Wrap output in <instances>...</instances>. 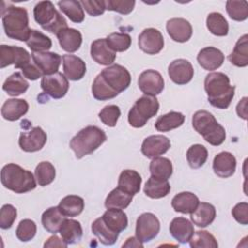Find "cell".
<instances>
[{
  "mask_svg": "<svg viewBox=\"0 0 248 248\" xmlns=\"http://www.w3.org/2000/svg\"><path fill=\"white\" fill-rule=\"evenodd\" d=\"M90 54L96 63L105 66L111 65L116 58V52L108 46L106 39L95 40L91 44Z\"/></svg>",
  "mask_w": 248,
  "mask_h": 248,
  "instance_id": "7402d4cb",
  "label": "cell"
},
{
  "mask_svg": "<svg viewBox=\"0 0 248 248\" xmlns=\"http://www.w3.org/2000/svg\"><path fill=\"white\" fill-rule=\"evenodd\" d=\"M55 174L54 166L47 161L39 163L35 169V178L40 186H46L50 184L54 180Z\"/></svg>",
  "mask_w": 248,
  "mask_h": 248,
  "instance_id": "ee69618b",
  "label": "cell"
},
{
  "mask_svg": "<svg viewBox=\"0 0 248 248\" xmlns=\"http://www.w3.org/2000/svg\"><path fill=\"white\" fill-rule=\"evenodd\" d=\"M139 88L144 95L156 96L160 94L164 87L165 81L162 75L155 70L149 69L143 71L138 79Z\"/></svg>",
  "mask_w": 248,
  "mask_h": 248,
  "instance_id": "7c38bea8",
  "label": "cell"
},
{
  "mask_svg": "<svg viewBox=\"0 0 248 248\" xmlns=\"http://www.w3.org/2000/svg\"><path fill=\"white\" fill-rule=\"evenodd\" d=\"M28 87H29L28 81L18 72H16L12 74L10 77H8L2 86L3 90L7 92L8 95L14 96V97L23 94L24 92H26Z\"/></svg>",
  "mask_w": 248,
  "mask_h": 248,
  "instance_id": "d6a6232c",
  "label": "cell"
},
{
  "mask_svg": "<svg viewBox=\"0 0 248 248\" xmlns=\"http://www.w3.org/2000/svg\"><path fill=\"white\" fill-rule=\"evenodd\" d=\"M34 18L42 28L49 33L57 34L61 29L67 28V21L63 16L54 8L50 1H41L33 10Z\"/></svg>",
  "mask_w": 248,
  "mask_h": 248,
  "instance_id": "52a82bcc",
  "label": "cell"
},
{
  "mask_svg": "<svg viewBox=\"0 0 248 248\" xmlns=\"http://www.w3.org/2000/svg\"><path fill=\"white\" fill-rule=\"evenodd\" d=\"M130 83L131 75L129 71L121 65L112 64L105 68L95 78L92 84V95L99 101L113 99L126 90Z\"/></svg>",
  "mask_w": 248,
  "mask_h": 248,
  "instance_id": "6da1fadb",
  "label": "cell"
},
{
  "mask_svg": "<svg viewBox=\"0 0 248 248\" xmlns=\"http://www.w3.org/2000/svg\"><path fill=\"white\" fill-rule=\"evenodd\" d=\"M170 147V140L163 135H152L145 138L141 144V153L147 158H156L165 154Z\"/></svg>",
  "mask_w": 248,
  "mask_h": 248,
  "instance_id": "2e32d148",
  "label": "cell"
},
{
  "mask_svg": "<svg viewBox=\"0 0 248 248\" xmlns=\"http://www.w3.org/2000/svg\"><path fill=\"white\" fill-rule=\"evenodd\" d=\"M64 76L70 80H79L86 73L85 62L78 56L64 54L62 56Z\"/></svg>",
  "mask_w": 248,
  "mask_h": 248,
  "instance_id": "ffe728a7",
  "label": "cell"
},
{
  "mask_svg": "<svg viewBox=\"0 0 248 248\" xmlns=\"http://www.w3.org/2000/svg\"><path fill=\"white\" fill-rule=\"evenodd\" d=\"M22 74L23 77L30 79V80H36L39 78H41L43 76V73L41 72V70L35 65V63L30 62L28 63L26 66H24L22 69Z\"/></svg>",
  "mask_w": 248,
  "mask_h": 248,
  "instance_id": "11a10c76",
  "label": "cell"
},
{
  "mask_svg": "<svg viewBox=\"0 0 248 248\" xmlns=\"http://www.w3.org/2000/svg\"><path fill=\"white\" fill-rule=\"evenodd\" d=\"M31 62V56L28 51L16 46H0V68L14 64L16 69H22Z\"/></svg>",
  "mask_w": 248,
  "mask_h": 248,
  "instance_id": "9c48e42d",
  "label": "cell"
},
{
  "mask_svg": "<svg viewBox=\"0 0 248 248\" xmlns=\"http://www.w3.org/2000/svg\"><path fill=\"white\" fill-rule=\"evenodd\" d=\"M80 4L91 16H101L106 10V4L104 0H82L80 1Z\"/></svg>",
  "mask_w": 248,
  "mask_h": 248,
  "instance_id": "f5cc1de1",
  "label": "cell"
},
{
  "mask_svg": "<svg viewBox=\"0 0 248 248\" xmlns=\"http://www.w3.org/2000/svg\"><path fill=\"white\" fill-rule=\"evenodd\" d=\"M168 73L170 78L178 85L190 82L194 77V68L186 59H175L169 65Z\"/></svg>",
  "mask_w": 248,
  "mask_h": 248,
  "instance_id": "9a60e30c",
  "label": "cell"
},
{
  "mask_svg": "<svg viewBox=\"0 0 248 248\" xmlns=\"http://www.w3.org/2000/svg\"><path fill=\"white\" fill-rule=\"evenodd\" d=\"M92 232L104 245H112L118 238L119 233L111 231L103 221L102 217L97 218L91 225Z\"/></svg>",
  "mask_w": 248,
  "mask_h": 248,
  "instance_id": "e575fe53",
  "label": "cell"
},
{
  "mask_svg": "<svg viewBox=\"0 0 248 248\" xmlns=\"http://www.w3.org/2000/svg\"><path fill=\"white\" fill-rule=\"evenodd\" d=\"M25 43L33 52L47 51L52 46L51 39L36 29H31L29 37Z\"/></svg>",
  "mask_w": 248,
  "mask_h": 248,
  "instance_id": "60d3db41",
  "label": "cell"
},
{
  "mask_svg": "<svg viewBox=\"0 0 248 248\" xmlns=\"http://www.w3.org/2000/svg\"><path fill=\"white\" fill-rule=\"evenodd\" d=\"M64 219L65 217L59 210L58 206H52L42 214V225L48 232L55 234L59 232Z\"/></svg>",
  "mask_w": 248,
  "mask_h": 248,
  "instance_id": "836d02e7",
  "label": "cell"
},
{
  "mask_svg": "<svg viewBox=\"0 0 248 248\" xmlns=\"http://www.w3.org/2000/svg\"><path fill=\"white\" fill-rule=\"evenodd\" d=\"M199 198L191 192H181L175 195L171 200V206L176 212L191 214L198 206Z\"/></svg>",
  "mask_w": 248,
  "mask_h": 248,
  "instance_id": "4316f807",
  "label": "cell"
},
{
  "mask_svg": "<svg viewBox=\"0 0 248 248\" xmlns=\"http://www.w3.org/2000/svg\"><path fill=\"white\" fill-rule=\"evenodd\" d=\"M159 107V102L155 96L144 95L139 98L129 110V124L135 128L143 127L148 119L157 114Z\"/></svg>",
  "mask_w": 248,
  "mask_h": 248,
  "instance_id": "ba28073f",
  "label": "cell"
},
{
  "mask_svg": "<svg viewBox=\"0 0 248 248\" xmlns=\"http://www.w3.org/2000/svg\"><path fill=\"white\" fill-rule=\"evenodd\" d=\"M208 157V152L205 146L202 144H193L186 153V158L189 166L192 169H199L204 165Z\"/></svg>",
  "mask_w": 248,
  "mask_h": 248,
  "instance_id": "7bdbcfd3",
  "label": "cell"
},
{
  "mask_svg": "<svg viewBox=\"0 0 248 248\" xmlns=\"http://www.w3.org/2000/svg\"><path fill=\"white\" fill-rule=\"evenodd\" d=\"M246 104H247V97H243L241 101L236 106V112L239 117L243 119L247 118V111H246Z\"/></svg>",
  "mask_w": 248,
  "mask_h": 248,
  "instance_id": "6f0895ef",
  "label": "cell"
},
{
  "mask_svg": "<svg viewBox=\"0 0 248 248\" xmlns=\"http://www.w3.org/2000/svg\"><path fill=\"white\" fill-rule=\"evenodd\" d=\"M160 232L158 218L150 212L140 215L136 223V237L142 243L149 242L155 238Z\"/></svg>",
  "mask_w": 248,
  "mask_h": 248,
  "instance_id": "30bf717a",
  "label": "cell"
},
{
  "mask_svg": "<svg viewBox=\"0 0 248 248\" xmlns=\"http://www.w3.org/2000/svg\"><path fill=\"white\" fill-rule=\"evenodd\" d=\"M167 32L169 36L177 43L187 42L193 34L191 23L182 17H173L167 21Z\"/></svg>",
  "mask_w": 248,
  "mask_h": 248,
  "instance_id": "ac0fdd59",
  "label": "cell"
},
{
  "mask_svg": "<svg viewBox=\"0 0 248 248\" xmlns=\"http://www.w3.org/2000/svg\"><path fill=\"white\" fill-rule=\"evenodd\" d=\"M31 57L35 65L41 70L44 76L52 75L58 72L62 57L55 52H32Z\"/></svg>",
  "mask_w": 248,
  "mask_h": 248,
  "instance_id": "e0dca14e",
  "label": "cell"
},
{
  "mask_svg": "<svg viewBox=\"0 0 248 248\" xmlns=\"http://www.w3.org/2000/svg\"><path fill=\"white\" fill-rule=\"evenodd\" d=\"M212 168L216 175L221 178H228L235 171L236 159L231 152H220L214 157Z\"/></svg>",
  "mask_w": 248,
  "mask_h": 248,
  "instance_id": "d6986e66",
  "label": "cell"
},
{
  "mask_svg": "<svg viewBox=\"0 0 248 248\" xmlns=\"http://www.w3.org/2000/svg\"><path fill=\"white\" fill-rule=\"evenodd\" d=\"M56 36L62 49L70 53L77 51L82 43L81 33L75 28H63Z\"/></svg>",
  "mask_w": 248,
  "mask_h": 248,
  "instance_id": "603a6c76",
  "label": "cell"
},
{
  "mask_svg": "<svg viewBox=\"0 0 248 248\" xmlns=\"http://www.w3.org/2000/svg\"><path fill=\"white\" fill-rule=\"evenodd\" d=\"M226 10L232 20L243 21L248 17V3L244 0L227 1Z\"/></svg>",
  "mask_w": 248,
  "mask_h": 248,
  "instance_id": "7dc6e473",
  "label": "cell"
},
{
  "mask_svg": "<svg viewBox=\"0 0 248 248\" xmlns=\"http://www.w3.org/2000/svg\"><path fill=\"white\" fill-rule=\"evenodd\" d=\"M193 128L202 135L205 141L213 146H218L225 141L226 131L207 110H198L192 117Z\"/></svg>",
  "mask_w": 248,
  "mask_h": 248,
  "instance_id": "5b68a950",
  "label": "cell"
},
{
  "mask_svg": "<svg viewBox=\"0 0 248 248\" xmlns=\"http://www.w3.org/2000/svg\"><path fill=\"white\" fill-rule=\"evenodd\" d=\"M1 15L5 34L11 39L26 42L31 31L27 11L22 7L8 5L1 9Z\"/></svg>",
  "mask_w": 248,
  "mask_h": 248,
  "instance_id": "3957f363",
  "label": "cell"
},
{
  "mask_svg": "<svg viewBox=\"0 0 248 248\" xmlns=\"http://www.w3.org/2000/svg\"><path fill=\"white\" fill-rule=\"evenodd\" d=\"M149 170L151 176L162 180H168L172 174V164L168 158L156 157L150 162Z\"/></svg>",
  "mask_w": 248,
  "mask_h": 248,
  "instance_id": "74e56055",
  "label": "cell"
},
{
  "mask_svg": "<svg viewBox=\"0 0 248 248\" xmlns=\"http://www.w3.org/2000/svg\"><path fill=\"white\" fill-rule=\"evenodd\" d=\"M185 120V116L178 111H170L161 115L155 122V128L159 132H169L180 127Z\"/></svg>",
  "mask_w": 248,
  "mask_h": 248,
  "instance_id": "8d00e7d4",
  "label": "cell"
},
{
  "mask_svg": "<svg viewBox=\"0 0 248 248\" xmlns=\"http://www.w3.org/2000/svg\"><path fill=\"white\" fill-rule=\"evenodd\" d=\"M138 44L143 52L150 55L157 54L164 47V37L159 30L146 28L140 34Z\"/></svg>",
  "mask_w": 248,
  "mask_h": 248,
  "instance_id": "5bb4252c",
  "label": "cell"
},
{
  "mask_svg": "<svg viewBox=\"0 0 248 248\" xmlns=\"http://www.w3.org/2000/svg\"><path fill=\"white\" fill-rule=\"evenodd\" d=\"M197 60L204 70L213 71L222 66L225 56L220 49L214 46H206L199 51Z\"/></svg>",
  "mask_w": 248,
  "mask_h": 248,
  "instance_id": "44dd1931",
  "label": "cell"
},
{
  "mask_svg": "<svg viewBox=\"0 0 248 248\" xmlns=\"http://www.w3.org/2000/svg\"><path fill=\"white\" fill-rule=\"evenodd\" d=\"M204 90L211 106L225 109L229 108L232 101L235 87L231 85L227 75L221 72H213L204 78Z\"/></svg>",
  "mask_w": 248,
  "mask_h": 248,
  "instance_id": "7a4b0ae2",
  "label": "cell"
},
{
  "mask_svg": "<svg viewBox=\"0 0 248 248\" xmlns=\"http://www.w3.org/2000/svg\"><path fill=\"white\" fill-rule=\"evenodd\" d=\"M106 10L114 11L121 15L130 14L135 7L134 0H106Z\"/></svg>",
  "mask_w": 248,
  "mask_h": 248,
  "instance_id": "f907efd6",
  "label": "cell"
},
{
  "mask_svg": "<svg viewBox=\"0 0 248 248\" xmlns=\"http://www.w3.org/2000/svg\"><path fill=\"white\" fill-rule=\"evenodd\" d=\"M47 140L46 132L41 127H33L29 131L21 132L18 140L19 147L25 152L41 150Z\"/></svg>",
  "mask_w": 248,
  "mask_h": 248,
  "instance_id": "4fadbf2b",
  "label": "cell"
},
{
  "mask_svg": "<svg viewBox=\"0 0 248 248\" xmlns=\"http://www.w3.org/2000/svg\"><path fill=\"white\" fill-rule=\"evenodd\" d=\"M108 46L114 52H123L131 46L132 39L131 36L127 33H111L106 38Z\"/></svg>",
  "mask_w": 248,
  "mask_h": 248,
  "instance_id": "bcb514c9",
  "label": "cell"
},
{
  "mask_svg": "<svg viewBox=\"0 0 248 248\" xmlns=\"http://www.w3.org/2000/svg\"><path fill=\"white\" fill-rule=\"evenodd\" d=\"M16 209L12 204H4L0 210V228L3 230L10 229L16 219Z\"/></svg>",
  "mask_w": 248,
  "mask_h": 248,
  "instance_id": "816d5d0a",
  "label": "cell"
},
{
  "mask_svg": "<svg viewBox=\"0 0 248 248\" xmlns=\"http://www.w3.org/2000/svg\"><path fill=\"white\" fill-rule=\"evenodd\" d=\"M29 105L23 99H8L2 106L1 114L8 121H16L26 114Z\"/></svg>",
  "mask_w": 248,
  "mask_h": 248,
  "instance_id": "cb8c5ba5",
  "label": "cell"
},
{
  "mask_svg": "<svg viewBox=\"0 0 248 248\" xmlns=\"http://www.w3.org/2000/svg\"><path fill=\"white\" fill-rule=\"evenodd\" d=\"M189 244L192 248H217L218 242L215 237L207 231L194 232L189 239Z\"/></svg>",
  "mask_w": 248,
  "mask_h": 248,
  "instance_id": "f6af8a7d",
  "label": "cell"
},
{
  "mask_svg": "<svg viewBox=\"0 0 248 248\" xmlns=\"http://www.w3.org/2000/svg\"><path fill=\"white\" fill-rule=\"evenodd\" d=\"M57 4L60 11L65 14L71 21L80 23L84 20V12L80 1L63 0L59 1Z\"/></svg>",
  "mask_w": 248,
  "mask_h": 248,
  "instance_id": "f35d334b",
  "label": "cell"
},
{
  "mask_svg": "<svg viewBox=\"0 0 248 248\" xmlns=\"http://www.w3.org/2000/svg\"><path fill=\"white\" fill-rule=\"evenodd\" d=\"M36 232L37 226L35 222L30 219H23L19 222L16 231V234L20 241L27 242L35 236Z\"/></svg>",
  "mask_w": 248,
  "mask_h": 248,
  "instance_id": "c3c4849f",
  "label": "cell"
},
{
  "mask_svg": "<svg viewBox=\"0 0 248 248\" xmlns=\"http://www.w3.org/2000/svg\"><path fill=\"white\" fill-rule=\"evenodd\" d=\"M143 191L144 194L151 199H161L170 193V185L168 180H162L150 176L144 185Z\"/></svg>",
  "mask_w": 248,
  "mask_h": 248,
  "instance_id": "d590c367",
  "label": "cell"
},
{
  "mask_svg": "<svg viewBox=\"0 0 248 248\" xmlns=\"http://www.w3.org/2000/svg\"><path fill=\"white\" fill-rule=\"evenodd\" d=\"M170 232L178 242L186 243L194 233V226L188 219L176 217L170 224Z\"/></svg>",
  "mask_w": 248,
  "mask_h": 248,
  "instance_id": "d4e9b609",
  "label": "cell"
},
{
  "mask_svg": "<svg viewBox=\"0 0 248 248\" xmlns=\"http://www.w3.org/2000/svg\"><path fill=\"white\" fill-rule=\"evenodd\" d=\"M132 195L124 192L119 187L114 188L108 195L105 201V206L108 208H116V209H124L126 208L133 200Z\"/></svg>",
  "mask_w": 248,
  "mask_h": 248,
  "instance_id": "ab89813d",
  "label": "cell"
},
{
  "mask_svg": "<svg viewBox=\"0 0 248 248\" xmlns=\"http://www.w3.org/2000/svg\"><path fill=\"white\" fill-rule=\"evenodd\" d=\"M141 181V176L138 171L134 170H124L119 175L117 187L134 196L140 192Z\"/></svg>",
  "mask_w": 248,
  "mask_h": 248,
  "instance_id": "83f0119b",
  "label": "cell"
},
{
  "mask_svg": "<svg viewBox=\"0 0 248 248\" xmlns=\"http://www.w3.org/2000/svg\"><path fill=\"white\" fill-rule=\"evenodd\" d=\"M230 62L236 67H246L248 65V35L244 34L241 36L232 53L229 55Z\"/></svg>",
  "mask_w": 248,
  "mask_h": 248,
  "instance_id": "4dcf8cb0",
  "label": "cell"
},
{
  "mask_svg": "<svg viewBox=\"0 0 248 248\" xmlns=\"http://www.w3.org/2000/svg\"><path fill=\"white\" fill-rule=\"evenodd\" d=\"M122 247H143V244L136 236H132L127 239Z\"/></svg>",
  "mask_w": 248,
  "mask_h": 248,
  "instance_id": "680465c9",
  "label": "cell"
},
{
  "mask_svg": "<svg viewBox=\"0 0 248 248\" xmlns=\"http://www.w3.org/2000/svg\"><path fill=\"white\" fill-rule=\"evenodd\" d=\"M107 140L106 133L97 126H87L81 129L70 141V147L78 159L93 153Z\"/></svg>",
  "mask_w": 248,
  "mask_h": 248,
  "instance_id": "8992f818",
  "label": "cell"
},
{
  "mask_svg": "<svg viewBox=\"0 0 248 248\" xmlns=\"http://www.w3.org/2000/svg\"><path fill=\"white\" fill-rule=\"evenodd\" d=\"M43 91L53 99L63 98L69 89L68 78L62 73H55L48 76H43L41 79Z\"/></svg>",
  "mask_w": 248,
  "mask_h": 248,
  "instance_id": "8fae6325",
  "label": "cell"
},
{
  "mask_svg": "<svg viewBox=\"0 0 248 248\" xmlns=\"http://www.w3.org/2000/svg\"><path fill=\"white\" fill-rule=\"evenodd\" d=\"M58 208L64 216L75 217L82 212L84 208V201L79 196L69 195L60 201Z\"/></svg>",
  "mask_w": 248,
  "mask_h": 248,
  "instance_id": "1f68e13d",
  "label": "cell"
},
{
  "mask_svg": "<svg viewBox=\"0 0 248 248\" xmlns=\"http://www.w3.org/2000/svg\"><path fill=\"white\" fill-rule=\"evenodd\" d=\"M215 217L216 209L208 202H199L196 209L191 213L192 222L200 228L209 226L214 221Z\"/></svg>",
  "mask_w": 248,
  "mask_h": 248,
  "instance_id": "484cf974",
  "label": "cell"
},
{
  "mask_svg": "<svg viewBox=\"0 0 248 248\" xmlns=\"http://www.w3.org/2000/svg\"><path fill=\"white\" fill-rule=\"evenodd\" d=\"M206 27L215 36H227L229 33V23L225 16L217 12L210 13L206 17Z\"/></svg>",
  "mask_w": 248,
  "mask_h": 248,
  "instance_id": "b9f144b4",
  "label": "cell"
},
{
  "mask_svg": "<svg viewBox=\"0 0 248 248\" xmlns=\"http://www.w3.org/2000/svg\"><path fill=\"white\" fill-rule=\"evenodd\" d=\"M1 183L5 188L16 194H23L36 188V180L33 173L14 163L5 165L2 168Z\"/></svg>",
  "mask_w": 248,
  "mask_h": 248,
  "instance_id": "277c9868",
  "label": "cell"
},
{
  "mask_svg": "<svg viewBox=\"0 0 248 248\" xmlns=\"http://www.w3.org/2000/svg\"><path fill=\"white\" fill-rule=\"evenodd\" d=\"M105 224L113 232H120L124 231L128 226L127 215L122 209L108 208L102 216Z\"/></svg>",
  "mask_w": 248,
  "mask_h": 248,
  "instance_id": "f546056e",
  "label": "cell"
},
{
  "mask_svg": "<svg viewBox=\"0 0 248 248\" xmlns=\"http://www.w3.org/2000/svg\"><path fill=\"white\" fill-rule=\"evenodd\" d=\"M121 114L120 108L116 105H108L99 112L100 120L107 126L114 127Z\"/></svg>",
  "mask_w": 248,
  "mask_h": 248,
  "instance_id": "681fc988",
  "label": "cell"
},
{
  "mask_svg": "<svg viewBox=\"0 0 248 248\" xmlns=\"http://www.w3.org/2000/svg\"><path fill=\"white\" fill-rule=\"evenodd\" d=\"M68 246V244L62 239V238H59L57 235H52L50 236L44 244V247L45 248H47V247H62V248H66Z\"/></svg>",
  "mask_w": 248,
  "mask_h": 248,
  "instance_id": "9f6ffc18",
  "label": "cell"
},
{
  "mask_svg": "<svg viewBox=\"0 0 248 248\" xmlns=\"http://www.w3.org/2000/svg\"><path fill=\"white\" fill-rule=\"evenodd\" d=\"M232 217L241 225L248 224V203L247 202H239L234 205L232 210Z\"/></svg>",
  "mask_w": 248,
  "mask_h": 248,
  "instance_id": "db71d44e",
  "label": "cell"
},
{
  "mask_svg": "<svg viewBox=\"0 0 248 248\" xmlns=\"http://www.w3.org/2000/svg\"><path fill=\"white\" fill-rule=\"evenodd\" d=\"M61 238L69 245L78 242L82 237V228L78 221L64 219L59 229Z\"/></svg>",
  "mask_w": 248,
  "mask_h": 248,
  "instance_id": "f1b7e54d",
  "label": "cell"
}]
</instances>
